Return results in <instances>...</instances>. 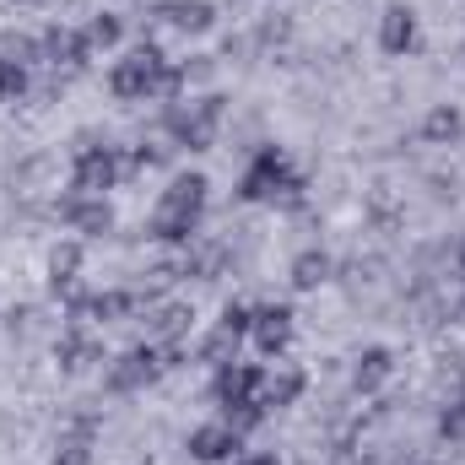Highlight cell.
Listing matches in <instances>:
<instances>
[{"instance_id":"1","label":"cell","mask_w":465,"mask_h":465,"mask_svg":"<svg viewBox=\"0 0 465 465\" xmlns=\"http://www.w3.org/2000/svg\"><path fill=\"white\" fill-rule=\"evenodd\" d=\"M206 212H212V179L201 168H179L146 217V238L157 249H190L206 228Z\"/></svg>"},{"instance_id":"2","label":"cell","mask_w":465,"mask_h":465,"mask_svg":"<svg viewBox=\"0 0 465 465\" xmlns=\"http://www.w3.org/2000/svg\"><path fill=\"white\" fill-rule=\"evenodd\" d=\"M173 60L157 38H135L130 49H119V60L109 65L104 87L114 104H163V82H168Z\"/></svg>"},{"instance_id":"3","label":"cell","mask_w":465,"mask_h":465,"mask_svg":"<svg viewBox=\"0 0 465 465\" xmlns=\"http://www.w3.org/2000/svg\"><path fill=\"white\" fill-rule=\"evenodd\" d=\"M303 190H309V179L292 168V157H287L276 141L254 146V157H249L243 173H238V201H243V206H298Z\"/></svg>"},{"instance_id":"4","label":"cell","mask_w":465,"mask_h":465,"mask_svg":"<svg viewBox=\"0 0 465 465\" xmlns=\"http://www.w3.org/2000/svg\"><path fill=\"white\" fill-rule=\"evenodd\" d=\"M228 119V98L223 93H184L179 104H163V141L173 152H212Z\"/></svg>"},{"instance_id":"5","label":"cell","mask_w":465,"mask_h":465,"mask_svg":"<svg viewBox=\"0 0 465 465\" xmlns=\"http://www.w3.org/2000/svg\"><path fill=\"white\" fill-rule=\"evenodd\" d=\"M124 184V146L82 130L71 141V190L76 195H109Z\"/></svg>"},{"instance_id":"6","label":"cell","mask_w":465,"mask_h":465,"mask_svg":"<svg viewBox=\"0 0 465 465\" xmlns=\"http://www.w3.org/2000/svg\"><path fill=\"white\" fill-rule=\"evenodd\" d=\"M163 379V357L152 341H135V347L114 351L109 362H104V395H141V390H152Z\"/></svg>"},{"instance_id":"7","label":"cell","mask_w":465,"mask_h":465,"mask_svg":"<svg viewBox=\"0 0 465 465\" xmlns=\"http://www.w3.org/2000/svg\"><path fill=\"white\" fill-rule=\"evenodd\" d=\"M98 54H93V44H87V33L82 27H71V22H49V27H38V65L44 71H54V76H76V71H87Z\"/></svg>"},{"instance_id":"8","label":"cell","mask_w":465,"mask_h":465,"mask_svg":"<svg viewBox=\"0 0 465 465\" xmlns=\"http://www.w3.org/2000/svg\"><path fill=\"white\" fill-rule=\"evenodd\" d=\"M298 336V314L292 303H254V320H249V347L260 351V362H282L292 351Z\"/></svg>"},{"instance_id":"9","label":"cell","mask_w":465,"mask_h":465,"mask_svg":"<svg viewBox=\"0 0 465 465\" xmlns=\"http://www.w3.org/2000/svg\"><path fill=\"white\" fill-rule=\"evenodd\" d=\"M54 362H60V373H93V368H104L109 362V347H104V331L98 325H87V320H71L60 336H54Z\"/></svg>"},{"instance_id":"10","label":"cell","mask_w":465,"mask_h":465,"mask_svg":"<svg viewBox=\"0 0 465 465\" xmlns=\"http://www.w3.org/2000/svg\"><path fill=\"white\" fill-rule=\"evenodd\" d=\"M54 217L65 223L71 238H109V232H114V206H109V195H76V190H65V195L54 201Z\"/></svg>"},{"instance_id":"11","label":"cell","mask_w":465,"mask_h":465,"mask_svg":"<svg viewBox=\"0 0 465 465\" xmlns=\"http://www.w3.org/2000/svg\"><path fill=\"white\" fill-rule=\"evenodd\" d=\"M135 325H141V341H190L195 309H190L184 298H152Z\"/></svg>"},{"instance_id":"12","label":"cell","mask_w":465,"mask_h":465,"mask_svg":"<svg viewBox=\"0 0 465 465\" xmlns=\"http://www.w3.org/2000/svg\"><path fill=\"white\" fill-rule=\"evenodd\" d=\"M82 271H87V238H60L49 249V298H60V309L87 287Z\"/></svg>"},{"instance_id":"13","label":"cell","mask_w":465,"mask_h":465,"mask_svg":"<svg viewBox=\"0 0 465 465\" xmlns=\"http://www.w3.org/2000/svg\"><path fill=\"white\" fill-rule=\"evenodd\" d=\"M265 362H228V368H212V401H217V411L223 406H243V401H260V390H265Z\"/></svg>"},{"instance_id":"14","label":"cell","mask_w":465,"mask_h":465,"mask_svg":"<svg viewBox=\"0 0 465 465\" xmlns=\"http://www.w3.org/2000/svg\"><path fill=\"white\" fill-rule=\"evenodd\" d=\"M379 49H384L390 60H406V54H417V49H422V16H417L411 5L390 0V5L379 11Z\"/></svg>"},{"instance_id":"15","label":"cell","mask_w":465,"mask_h":465,"mask_svg":"<svg viewBox=\"0 0 465 465\" xmlns=\"http://www.w3.org/2000/svg\"><path fill=\"white\" fill-rule=\"evenodd\" d=\"M146 16H152V27H173L184 38H201V33L217 27V5L212 0H157V5H146Z\"/></svg>"},{"instance_id":"16","label":"cell","mask_w":465,"mask_h":465,"mask_svg":"<svg viewBox=\"0 0 465 465\" xmlns=\"http://www.w3.org/2000/svg\"><path fill=\"white\" fill-rule=\"evenodd\" d=\"M184 450H190V460H195V465H232L238 455H243V433H232L228 422L217 417V422L190 428Z\"/></svg>"},{"instance_id":"17","label":"cell","mask_w":465,"mask_h":465,"mask_svg":"<svg viewBox=\"0 0 465 465\" xmlns=\"http://www.w3.org/2000/svg\"><path fill=\"white\" fill-rule=\"evenodd\" d=\"M390 379H395V351L390 347L373 341V347H362L351 357V395H368V401H373Z\"/></svg>"},{"instance_id":"18","label":"cell","mask_w":465,"mask_h":465,"mask_svg":"<svg viewBox=\"0 0 465 465\" xmlns=\"http://www.w3.org/2000/svg\"><path fill=\"white\" fill-rule=\"evenodd\" d=\"M303 395H309V373H303L298 362H287V357H282V362L265 373V390H260L265 411H292Z\"/></svg>"},{"instance_id":"19","label":"cell","mask_w":465,"mask_h":465,"mask_svg":"<svg viewBox=\"0 0 465 465\" xmlns=\"http://www.w3.org/2000/svg\"><path fill=\"white\" fill-rule=\"evenodd\" d=\"M287 282H292V292H320L325 282H336V260H331L320 243H309V249H298V254H292Z\"/></svg>"},{"instance_id":"20","label":"cell","mask_w":465,"mask_h":465,"mask_svg":"<svg viewBox=\"0 0 465 465\" xmlns=\"http://www.w3.org/2000/svg\"><path fill=\"white\" fill-rule=\"evenodd\" d=\"M460 135H465V114L455 104H433L422 114V141L428 146H460Z\"/></svg>"},{"instance_id":"21","label":"cell","mask_w":465,"mask_h":465,"mask_svg":"<svg viewBox=\"0 0 465 465\" xmlns=\"http://www.w3.org/2000/svg\"><path fill=\"white\" fill-rule=\"evenodd\" d=\"M238 357H243V336H232L223 325H212V331L195 341V362H206V368H228Z\"/></svg>"},{"instance_id":"22","label":"cell","mask_w":465,"mask_h":465,"mask_svg":"<svg viewBox=\"0 0 465 465\" xmlns=\"http://www.w3.org/2000/svg\"><path fill=\"white\" fill-rule=\"evenodd\" d=\"M82 33H87L93 54H114V49H124V16H119V11H93V16L82 22Z\"/></svg>"},{"instance_id":"23","label":"cell","mask_w":465,"mask_h":465,"mask_svg":"<svg viewBox=\"0 0 465 465\" xmlns=\"http://www.w3.org/2000/svg\"><path fill=\"white\" fill-rule=\"evenodd\" d=\"M439 439L444 444H465V373L455 379V390L439 406Z\"/></svg>"},{"instance_id":"24","label":"cell","mask_w":465,"mask_h":465,"mask_svg":"<svg viewBox=\"0 0 465 465\" xmlns=\"http://www.w3.org/2000/svg\"><path fill=\"white\" fill-rule=\"evenodd\" d=\"M33 98V65H0V104H27Z\"/></svg>"},{"instance_id":"25","label":"cell","mask_w":465,"mask_h":465,"mask_svg":"<svg viewBox=\"0 0 465 465\" xmlns=\"http://www.w3.org/2000/svg\"><path fill=\"white\" fill-rule=\"evenodd\" d=\"M49 465H93V439L65 433V439H60V450L49 455Z\"/></svg>"},{"instance_id":"26","label":"cell","mask_w":465,"mask_h":465,"mask_svg":"<svg viewBox=\"0 0 465 465\" xmlns=\"http://www.w3.org/2000/svg\"><path fill=\"white\" fill-rule=\"evenodd\" d=\"M232 465H282V455H276V450H243Z\"/></svg>"},{"instance_id":"27","label":"cell","mask_w":465,"mask_h":465,"mask_svg":"<svg viewBox=\"0 0 465 465\" xmlns=\"http://www.w3.org/2000/svg\"><path fill=\"white\" fill-rule=\"evenodd\" d=\"M450 320H455V325H460V331H465V292H460V298H455V303H450Z\"/></svg>"},{"instance_id":"28","label":"cell","mask_w":465,"mask_h":465,"mask_svg":"<svg viewBox=\"0 0 465 465\" xmlns=\"http://www.w3.org/2000/svg\"><path fill=\"white\" fill-rule=\"evenodd\" d=\"M455 271H460V276H465V232H460V238H455Z\"/></svg>"},{"instance_id":"29","label":"cell","mask_w":465,"mask_h":465,"mask_svg":"<svg viewBox=\"0 0 465 465\" xmlns=\"http://www.w3.org/2000/svg\"><path fill=\"white\" fill-rule=\"evenodd\" d=\"M11 5H44V0H11Z\"/></svg>"},{"instance_id":"30","label":"cell","mask_w":465,"mask_h":465,"mask_svg":"<svg viewBox=\"0 0 465 465\" xmlns=\"http://www.w3.org/2000/svg\"><path fill=\"white\" fill-rule=\"evenodd\" d=\"M411 465H439V460H411Z\"/></svg>"},{"instance_id":"31","label":"cell","mask_w":465,"mask_h":465,"mask_svg":"<svg viewBox=\"0 0 465 465\" xmlns=\"http://www.w3.org/2000/svg\"><path fill=\"white\" fill-rule=\"evenodd\" d=\"M460 54H465V44H460Z\"/></svg>"}]
</instances>
